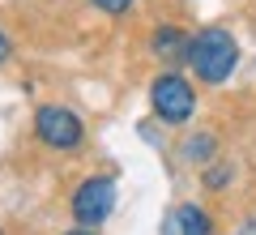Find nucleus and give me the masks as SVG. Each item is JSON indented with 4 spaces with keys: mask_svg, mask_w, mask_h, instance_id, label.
Wrapping results in <instances>:
<instances>
[{
    "mask_svg": "<svg viewBox=\"0 0 256 235\" xmlns=\"http://www.w3.org/2000/svg\"><path fill=\"white\" fill-rule=\"evenodd\" d=\"M192 77L201 86H226L239 69V39L226 26H201L188 43V60Z\"/></svg>",
    "mask_w": 256,
    "mask_h": 235,
    "instance_id": "1",
    "label": "nucleus"
},
{
    "mask_svg": "<svg viewBox=\"0 0 256 235\" xmlns=\"http://www.w3.org/2000/svg\"><path fill=\"white\" fill-rule=\"evenodd\" d=\"M150 111L162 128H184L196 116V86L180 69H162L150 82Z\"/></svg>",
    "mask_w": 256,
    "mask_h": 235,
    "instance_id": "2",
    "label": "nucleus"
},
{
    "mask_svg": "<svg viewBox=\"0 0 256 235\" xmlns=\"http://www.w3.org/2000/svg\"><path fill=\"white\" fill-rule=\"evenodd\" d=\"M116 201H120V188H116V175H86L82 184L73 188L68 197V214H73L77 226H90L98 231L111 214H116Z\"/></svg>",
    "mask_w": 256,
    "mask_h": 235,
    "instance_id": "3",
    "label": "nucleus"
},
{
    "mask_svg": "<svg viewBox=\"0 0 256 235\" xmlns=\"http://www.w3.org/2000/svg\"><path fill=\"white\" fill-rule=\"evenodd\" d=\"M34 137L47 150L73 154L86 145V120L64 103H43V107H34Z\"/></svg>",
    "mask_w": 256,
    "mask_h": 235,
    "instance_id": "4",
    "label": "nucleus"
},
{
    "mask_svg": "<svg viewBox=\"0 0 256 235\" xmlns=\"http://www.w3.org/2000/svg\"><path fill=\"white\" fill-rule=\"evenodd\" d=\"M188 43H192V35L184 26H171V22H162V26L150 30V56L162 60L166 69H175V64L188 60Z\"/></svg>",
    "mask_w": 256,
    "mask_h": 235,
    "instance_id": "5",
    "label": "nucleus"
},
{
    "mask_svg": "<svg viewBox=\"0 0 256 235\" xmlns=\"http://www.w3.org/2000/svg\"><path fill=\"white\" fill-rule=\"evenodd\" d=\"M180 158L192 167H205L218 158V133H210V128H196V133H188L180 141Z\"/></svg>",
    "mask_w": 256,
    "mask_h": 235,
    "instance_id": "6",
    "label": "nucleus"
},
{
    "mask_svg": "<svg viewBox=\"0 0 256 235\" xmlns=\"http://www.w3.org/2000/svg\"><path fill=\"white\" fill-rule=\"evenodd\" d=\"M175 231L180 235H214V214L196 201H184L175 209Z\"/></svg>",
    "mask_w": 256,
    "mask_h": 235,
    "instance_id": "7",
    "label": "nucleus"
},
{
    "mask_svg": "<svg viewBox=\"0 0 256 235\" xmlns=\"http://www.w3.org/2000/svg\"><path fill=\"white\" fill-rule=\"evenodd\" d=\"M230 180H235V167L222 163V158H214V163H205V167H201V184H205L210 192H226V188H230Z\"/></svg>",
    "mask_w": 256,
    "mask_h": 235,
    "instance_id": "8",
    "label": "nucleus"
},
{
    "mask_svg": "<svg viewBox=\"0 0 256 235\" xmlns=\"http://www.w3.org/2000/svg\"><path fill=\"white\" fill-rule=\"evenodd\" d=\"M90 5H94V9L102 13V18H128L137 0H90Z\"/></svg>",
    "mask_w": 256,
    "mask_h": 235,
    "instance_id": "9",
    "label": "nucleus"
},
{
    "mask_svg": "<svg viewBox=\"0 0 256 235\" xmlns=\"http://www.w3.org/2000/svg\"><path fill=\"white\" fill-rule=\"evenodd\" d=\"M9 56H13V39H9V35H4V30H0V64L9 60Z\"/></svg>",
    "mask_w": 256,
    "mask_h": 235,
    "instance_id": "10",
    "label": "nucleus"
},
{
    "mask_svg": "<svg viewBox=\"0 0 256 235\" xmlns=\"http://www.w3.org/2000/svg\"><path fill=\"white\" fill-rule=\"evenodd\" d=\"M64 235H98V231H90V226H68Z\"/></svg>",
    "mask_w": 256,
    "mask_h": 235,
    "instance_id": "11",
    "label": "nucleus"
},
{
    "mask_svg": "<svg viewBox=\"0 0 256 235\" xmlns=\"http://www.w3.org/2000/svg\"><path fill=\"white\" fill-rule=\"evenodd\" d=\"M0 235H4V226H0Z\"/></svg>",
    "mask_w": 256,
    "mask_h": 235,
    "instance_id": "12",
    "label": "nucleus"
}]
</instances>
